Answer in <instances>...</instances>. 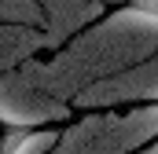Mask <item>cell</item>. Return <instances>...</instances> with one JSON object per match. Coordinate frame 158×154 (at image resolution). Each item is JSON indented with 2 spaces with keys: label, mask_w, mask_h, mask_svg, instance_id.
<instances>
[{
  "label": "cell",
  "mask_w": 158,
  "mask_h": 154,
  "mask_svg": "<svg viewBox=\"0 0 158 154\" xmlns=\"http://www.w3.org/2000/svg\"><path fill=\"white\" fill-rule=\"evenodd\" d=\"M155 51H158V15L125 0L118 7H110L103 18H96L92 26H85L81 33H74L63 48L22 63L19 70L33 77L37 84H44L48 92L74 103L96 81L121 74Z\"/></svg>",
  "instance_id": "1"
},
{
  "label": "cell",
  "mask_w": 158,
  "mask_h": 154,
  "mask_svg": "<svg viewBox=\"0 0 158 154\" xmlns=\"http://www.w3.org/2000/svg\"><path fill=\"white\" fill-rule=\"evenodd\" d=\"M158 140V103L96 107L70 117L52 154H136Z\"/></svg>",
  "instance_id": "2"
},
{
  "label": "cell",
  "mask_w": 158,
  "mask_h": 154,
  "mask_svg": "<svg viewBox=\"0 0 158 154\" xmlns=\"http://www.w3.org/2000/svg\"><path fill=\"white\" fill-rule=\"evenodd\" d=\"M0 121L15 128H44V125H66L74 117V103L48 92L33 77H26L19 66L0 70Z\"/></svg>",
  "instance_id": "3"
},
{
  "label": "cell",
  "mask_w": 158,
  "mask_h": 154,
  "mask_svg": "<svg viewBox=\"0 0 158 154\" xmlns=\"http://www.w3.org/2000/svg\"><path fill=\"white\" fill-rule=\"evenodd\" d=\"M132 103H158V51L140 59L136 66L110 74L85 88L74 107L77 110H96V107H132Z\"/></svg>",
  "instance_id": "4"
},
{
  "label": "cell",
  "mask_w": 158,
  "mask_h": 154,
  "mask_svg": "<svg viewBox=\"0 0 158 154\" xmlns=\"http://www.w3.org/2000/svg\"><path fill=\"white\" fill-rule=\"evenodd\" d=\"M63 48V40L44 26H26V22H4L0 26V70H15L37 55H48Z\"/></svg>",
  "instance_id": "5"
},
{
  "label": "cell",
  "mask_w": 158,
  "mask_h": 154,
  "mask_svg": "<svg viewBox=\"0 0 158 154\" xmlns=\"http://www.w3.org/2000/svg\"><path fill=\"white\" fill-rule=\"evenodd\" d=\"M37 4L48 15L44 30H52L55 37L66 44L74 33H81L85 26H92L96 18H103L110 7H118L125 0H37Z\"/></svg>",
  "instance_id": "6"
},
{
  "label": "cell",
  "mask_w": 158,
  "mask_h": 154,
  "mask_svg": "<svg viewBox=\"0 0 158 154\" xmlns=\"http://www.w3.org/2000/svg\"><path fill=\"white\" fill-rule=\"evenodd\" d=\"M63 125H44V128H15L4 125V140H0V154H52L59 143Z\"/></svg>",
  "instance_id": "7"
}]
</instances>
